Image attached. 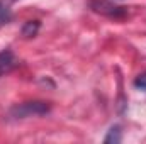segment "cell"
<instances>
[{
  "instance_id": "6da1fadb",
  "label": "cell",
  "mask_w": 146,
  "mask_h": 144,
  "mask_svg": "<svg viewBox=\"0 0 146 144\" xmlns=\"http://www.w3.org/2000/svg\"><path fill=\"white\" fill-rule=\"evenodd\" d=\"M51 112V105L48 102L33 100V102H22L17 104L9 110V115L12 119H27V117H39Z\"/></svg>"
},
{
  "instance_id": "7a4b0ae2",
  "label": "cell",
  "mask_w": 146,
  "mask_h": 144,
  "mask_svg": "<svg viewBox=\"0 0 146 144\" xmlns=\"http://www.w3.org/2000/svg\"><path fill=\"white\" fill-rule=\"evenodd\" d=\"M88 7L90 10L100 15H106L109 19H114V20H121L127 15V7L117 5L112 0H88Z\"/></svg>"
},
{
  "instance_id": "3957f363",
  "label": "cell",
  "mask_w": 146,
  "mask_h": 144,
  "mask_svg": "<svg viewBox=\"0 0 146 144\" xmlns=\"http://www.w3.org/2000/svg\"><path fill=\"white\" fill-rule=\"evenodd\" d=\"M19 65L17 56L10 51V49H3L0 51V78L7 73H10L15 66Z\"/></svg>"
},
{
  "instance_id": "277c9868",
  "label": "cell",
  "mask_w": 146,
  "mask_h": 144,
  "mask_svg": "<svg viewBox=\"0 0 146 144\" xmlns=\"http://www.w3.org/2000/svg\"><path fill=\"white\" fill-rule=\"evenodd\" d=\"M122 141V131H121V126H112L107 132V136L104 137V143L106 144H119Z\"/></svg>"
},
{
  "instance_id": "5b68a950",
  "label": "cell",
  "mask_w": 146,
  "mask_h": 144,
  "mask_svg": "<svg viewBox=\"0 0 146 144\" xmlns=\"http://www.w3.org/2000/svg\"><path fill=\"white\" fill-rule=\"evenodd\" d=\"M39 29H41V22H39V20H27V22L22 26L21 34L24 37H34L37 32H39Z\"/></svg>"
},
{
  "instance_id": "8992f818",
  "label": "cell",
  "mask_w": 146,
  "mask_h": 144,
  "mask_svg": "<svg viewBox=\"0 0 146 144\" xmlns=\"http://www.w3.org/2000/svg\"><path fill=\"white\" fill-rule=\"evenodd\" d=\"M10 20H12V10L3 0H0V27L7 26Z\"/></svg>"
},
{
  "instance_id": "52a82bcc",
  "label": "cell",
  "mask_w": 146,
  "mask_h": 144,
  "mask_svg": "<svg viewBox=\"0 0 146 144\" xmlns=\"http://www.w3.org/2000/svg\"><path fill=\"white\" fill-rule=\"evenodd\" d=\"M134 87H136L138 90L146 92V73H141V75H138V76L134 78Z\"/></svg>"
}]
</instances>
